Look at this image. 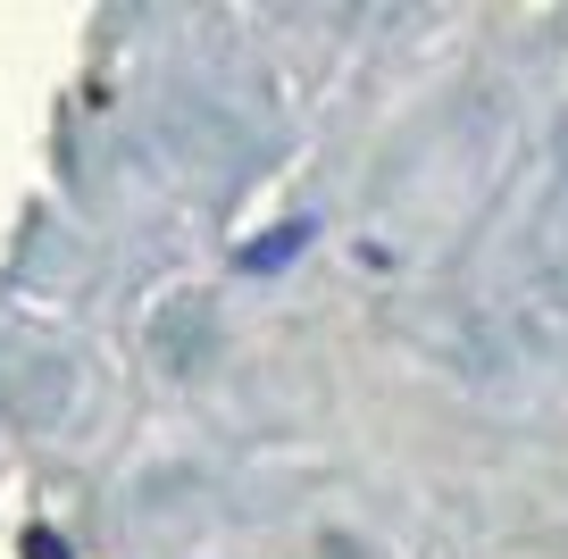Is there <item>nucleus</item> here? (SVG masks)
Listing matches in <instances>:
<instances>
[]
</instances>
